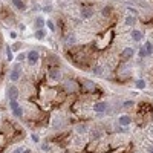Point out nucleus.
I'll use <instances>...</instances> for the list:
<instances>
[{
    "label": "nucleus",
    "mask_w": 153,
    "mask_h": 153,
    "mask_svg": "<svg viewBox=\"0 0 153 153\" xmlns=\"http://www.w3.org/2000/svg\"><path fill=\"white\" fill-rule=\"evenodd\" d=\"M112 38H113V32H112V31H107V32H106V37H103L101 43L98 44V48H106V43H104V42H112Z\"/></svg>",
    "instance_id": "obj_11"
},
{
    "label": "nucleus",
    "mask_w": 153,
    "mask_h": 153,
    "mask_svg": "<svg viewBox=\"0 0 153 153\" xmlns=\"http://www.w3.org/2000/svg\"><path fill=\"white\" fill-rule=\"evenodd\" d=\"M75 130H76V133L83 135V133H84V132H86V130H87V125L84 124V123H81V124H78V125H76V127H75Z\"/></svg>",
    "instance_id": "obj_20"
},
{
    "label": "nucleus",
    "mask_w": 153,
    "mask_h": 153,
    "mask_svg": "<svg viewBox=\"0 0 153 153\" xmlns=\"http://www.w3.org/2000/svg\"><path fill=\"white\" fill-rule=\"evenodd\" d=\"M6 97H8L9 101H17V98H19V89H17L15 86H8Z\"/></svg>",
    "instance_id": "obj_4"
},
{
    "label": "nucleus",
    "mask_w": 153,
    "mask_h": 153,
    "mask_svg": "<svg viewBox=\"0 0 153 153\" xmlns=\"http://www.w3.org/2000/svg\"><path fill=\"white\" fill-rule=\"evenodd\" d=\"M101 135H103V132H101L100 129H92V139H93V141L100 139V138H101Z\"/></svg>",
    "instance_id": "obj_18"
},
{
    "label": "nucleus",
    "mask_w": 153,
    "mask_h": 153,
    "mask_svg": "<svg viewBox=\"0 0 153 153\" xmlns=\"http://www.w3.org/2000/svg\"><path fill=\"white\" fill-rule=\"evenodd\" d=\"M6 58L8 61H12V58H14V55H12V48L6 46Z\"/></svg>",
    "instance_id": "obj_23"
},
{
    "label": "nucleus",
    "mask_w": 153,
    "mask_h": 153,
    "mask_svg": "<svg viewBox=\"0 0 153 153\" xmlns=\"http://www.w3.org/2000/svg\"><path fill=\"white\" fill-rule=\"evenodd\" d=\"M75 43H76V37L74 34L66 35V44H70V46H72V44H75Z\"/></svg>",
    "instance_id": "obj_19"
},
{
    "label": "nucleus",
    "mask_w": 153,
    "mask_h": 153,
    "mask_svg": "<svg viewBox=\"0 0 153 153\" xmlns=\"http://www.w3.org/2000/svg\"><path fill=\"white\" fill-rule=\"evenodd\" d=\"M136 21L138 20H136V17H135V15H127V17H125V20H124V23L127 26H133Z\"/></svg>",
    "instance_id": "obj_16"
},
{
    "label": "nucleus",
    "mask_w": 153,
    "mask_h": 153,
    "mask_svg": "<svg viewBox=\"0 0 153 153\" xmlns=\"http://www.w3.org/2000/svg\"><path fill=\"white\" fill-rule=\"evenodd\" d=\"M25 28H26V26H25L23 23H20V25H19V29H20V31H25Z\"/></svg>",
    "instance_id": "obj_37"
},
{
    "label": "nucleus",
    "mask_w": 153,
    "mask_h": 153,
    "mask_svg": "<svg viewBox=\"0 0 153 153\" xmlns=\"http://www.w3.org/2000/svg\"><path fill=\"white\" fill-rule=\"evenodd\" d=\"M23 150H25V148H21V147H19V148H15V150H14V152H12V153H23Z\"/></svg>",
    "instance_id": "obj_32"
},
{
    "label": "nucleus",
    "mask_w": 153,
    "mask_h": 153,
    "mask_svg": "<svg viewBox=\"0 0 153 153\" xmlns=\"http://www.w3.org/2000/svg\"><path fill=\"white\" fill-rule=\"evenodd\" d=\"M32 141L34 142H38V136H37V135H32Z\"/></svg>",
    "instance_id": "obj_35"
},
{
    "label": "nucleus",
    "mask_w": 153,
    "mask_h": 153,
    "mask_svg": "<svg viewBox=\"0 0 153 153\" xmlns=\"http://www.w3.org/2000/svg\"><path fill=\"white\" fill-rule=\"evenodd\" d=\"M42 148H43V150H49V146H48V144H43Z\"/></svg>",
    "instance_id": "obj_38"
},
{
    "label": "nucleus",
    "mask_w": 153,
    "mask_h": 153,
    "mask_svg": "<svg viewBox=\"0 0 153 153\" xmlns=\"http://www.w3.org/2000/svg\"><path fill=\"white\" fill-rule=\"evenodd\" d=\"M38 58H40V54L35 51V49H32V51H29L28 54H26V60H28V63L32 64V66L38 61Z\"/></svg>",
    "instance_id": "obj_5"
},
{
    "label": "nucleus",
    "mask_w": 153,
    "mask_h": 153,
    "mask_svg": "<svg viewBox=\"0 0 153 153\" xmlns=\"http://www.w3.org/2000/svg\"><path fill=\"white\" fill-rule=\"evenodd\" d=\"M130 35H132V40H133V42H141L142 37H144V34H142L139 29H133L132 32H130Z\"/></svg>",
    "instance_id": "obj_12"
},
{
    "label": "nucleus",
    "mask_w": 153,
    "mask_h": 153,
    "mask_svg": "<svg viewBox=\"0 0 153 153\" xmlns=\"http://www.w3.org/2000/svg\"><path fill=\"white\" fill-rule=\"evenodd\" d=\"M3 129H5V133L8 132V133H12V132H14V130H12V125L9 124V123H5V124H3Z\"/></svg>",
    "instance_id": "obj_25"
},
{
    "label": "nucleus",
    "mask_w": 153,
    "mask_h": 153,
    "mask_svg": "<svg viewBox=\"0 0 153 153\" xmlns=\"http://www.w3.org/2000/svg\"><path fill=\"white\" fill-rule=\"evenodd\" d=\"M23 153H32V152L31 150H23Z\"/></svg>",
    "instance_id": "obj_41"
},
{
    "label": "nucleus",
    "mask_w": 153,
    "mask_h": 153,
    "mask_svg": "<svg viewBox=\"0 0 153 153\" xmlns=\"http://www.w3.org/2000/svg\"><path fill=\"white\" fill-rule=\"evenodd\" d=\"M20 46H21V43H15V44H14V48H12V49H14V51H17V49H20Z\"/></svg>",
    "instance_id": "obj_34"
},
{
    "label": "nucleus",
    "mask_w": 153,
    "mask_h": 153,
    "mask_svg": "<svg viewBox=\"0 0 153 153\" xmlns=\"http://www.w3.org/2000/svg\"><path fill=\"white\" fill-rule=\"evenodd\" d=\"M9 106L12 109L14 116H17V118H21V116H23V109L19 106V103H17V101H9Z\"/></svg>",
    "instance_id": "obj_6"
},
{
    "label": "nucleus",
    "mask_w": 153,
    "mask_h": 153,
    "mask_svg": "<svg viewBox=\"0 0 153 153\" xmlns=\"http://www.w3.org/2000/svg\"><path fill=\"white\" fill-rule=\"evenodd\" d=\"M63 89H64L66 93H76L81 91V86L76 80H66L64 84H63Z\"/></svg>",
    "instance_id": "obj_1"
},
{
    "label": "nucleus",
    "mask_w": 153,
    "mask_h": 153,
    "mask_svg": "<svg viewBox=\"0 0 153 153\" xmlns=\"http://www.w3.org/2000/svg\"><path fill=\"white\" fill-rule=\"evenodd\" d=\"M144 48H146L147 57H148V55H152V54H153V43H152V42H147L146 44H144Z\"/></svg>",
    "instance_id": "obj_21"
},
{
    "label": "nucleus",
    "mask_w": 153,
    "mask_h": 153,
    "mask_svg": "<svg viewBox=\"0 0 153 153\" xmlns=\"http://www.w3.org/2000/svg\"><path fill=\"white\" fill-rule=\"evenodd\" d=\"M25 58H26V54H25V52H20V54H19V61H23Z\"/></svg>",
    "instance_id": "obj_31"
},
{
    "label": "nucleus",
    "mask_w": 153,
    "mask_h": 153,
    "mask_svg": "<svg viewBox=\"0 0 153 153\" xmlns=\"http://www.w3.org/2000/svg\"><path fill=\"white\" fill-rule=\"evenodd\" d=\"M43 11H44V12H51V11H52V8H51V6H44V8H43Z\"/></svg>",
    "instance_id": "obj_33"
},
{
    "label": "nucleus",
    "mask_w": 153,
    "mask_h": 153,
    "mask_svg": "<svg viewBox=\"0 0 153 153\" xmlns=\"http://www.w3.org/2000/svg\"><path fill=\"white\" fill-rule=\"evenodd\" d=\"M148 153H153V147H148Z\"/></svg>",
    "instance_id": "obj_40"
},
{
    "label": "nucleus",
    "mask_w": 153,
    "mask_h": 153,
    "mask_svg": "<svg viewBox=\"0 0 153 153\" xmlns=\"http://www.w3.org/2000/svg\"><path fill=\"white\" fill-rule=\"evenodd\" d=\"M46 26H48V28L51 29V31H54V32H55V25H54L52 20H48V21H46Z\"/></svg>",
    "instance_id": "obj_28"
},
{
    "label": "nucleus",
    "mask_w": 153,
    "mask_h": 153,
    "mask_svg": "<svg viewBox=\"0 0 153 153\" xmlns=\"http://www.w3.org/2000/svg\"><path fill=\"white\" fill-rule=\"evenodd\" d=\"M133 54H135L133 48H125L124 51L121 52V58H123V60H130V58L133 57Z\"/></svg>",
    "instance_id": "obj_10"
},
{
    "label": "nucleus",
    "mask_w": 153,
    "mask_h": 153,
    "mask_svg": "<svg viewBox=\"0 0 153 153\" xmlns=\"http://www.w3.org/2000/svg\"><path fill=\"white\" fill-rule=\"evenodd\" d=\"M80 14H81L83 19H91V17L93 15V9H92V6H89V5H83V6H81V9H80Z\"/></svg>",
    "instance_id": "obj_8"
},
{
    "label": "nucleus",
    "mask_w": 153,
    "mask_h": 153,
    "mask_svg": "<svg viewBox=\"0 0 153 153\" xmlns=\"http://www.w3.org/2000/svg\"><path fill=\"white\" fill-rule=\"evenodd\" d=\"M133 104H135V103H133L132 100H127V101H124V103H123V107H124V109H132Z\"/></svg>",
    "instance_id": "obj_24"
},
{
    "label": "nucleus",
    "mask_w": 153,
    "mask_h": 153,
    "mask_svg": "<svg viewBox=\"0 0 153 153\" xmlns=\"http://www.w3.org/2000/svg\"><path fill=\"white\" fill-rule=\"evenodd\" d=\"M127 72H130V66H125V64H123L118 69V75L119 76H123V78H127Z\"/></svg>",
    "instance_id": "obj_15"
},
{
    "label": "nucleus",
    "mask_w": 153,
    "mask_h": 153,
    "mask_svg": "<svg viewBox=\"0 0 153 153\" xmlns=\"http://www.w3.org/2000/svg\"><path fill=\"white\" fill-rule=\"evenodd\" d=\"M9 35H11V38H15V37H17V34H15V32H11Z\"/></svg>",
    "instance_id": "obj_39"
},
{
    "label": "nucleus",
    "mask_w": 153,
    "mask_h": 153,
    "mask_svg": "<svg viewBox=\"0 0 153 153\" xmlns=\"http://www.w3.org/2000/svg\"><path fill=\"white\" fill-rule=\"evenodd\" d=\"M3 139H5V136H3V135H0V147L3 146Z\"/></svg>",
    "instance_id": "obj_36"
},
{
    "label": "nucleus",
    "mask_w": 153,
    "mask_h": 153,
    "mask_svg": "<svg viewBox=\"0 0 153 153\" xmlns=\"http://www.w3.org/2000/svg\"><path fill=\"white\" fill-rule=\"evenodd\" d=\"M136 87L138 89H144L146 87V81H144V80H136Z\"/></svg>",
    "instance_id": "obj_27"
},
{
    "label": "nucleus",
    "mask_w": 153,
    "mask_h": 153,
    "mask_svg": "<svg viewBox=\"0 0 153 153\" xmlns=\"http://www.w3.org/2000/svg\"><path fill=\"white\" fill-rule=\"evenodd\" d=\"M49 78L51 80H61V70L58 69V67H52L51 70H49Z\"/></svg>",
    "instance_id": "obj_9"
},
{
    "label": "nucleus",
    "mask_w": 153,
    "mask_h": 153,
    "mask_svg": "<svg viewBox=\"0 0 153 153\" xmlns=\"http://www.w3.org/2000/svg\"><path fill=\"white\" fill-rule=\"evenodd\" d=\"M46 37V31L44 29H37V32H35V38L37 40H43Z\"/></svg>",
    "instance_id": "obj_22"
},
{
    "label": "nucleus",
    "mask_w": 153,
    "mask_h": 153,
    "mask_svg": "<svg viewBox=\"0 0 153 153\" xmlns=\"http://www.w3.org/2000/svg\"><path fill=\"white\" fill-rule=\"evenodd\" d=\"M80 86H81L83 92H93V91H97V84L93 83L92 80H83V81L80 83Z\"/></svg>",
    "instance_id": "obj_3"
},
{
    "label": "nucleus",
    "mask_w": 153,
    "mask_h": 153,
    "mask_svg": "<svg viewBox=\"0 0 153 153\" xmlns=\"http://www.w3.org/2000/svg\"><path fill=\"white\" fill-rule=\"evenodd\" d=\"M92 109H93V112H97V113H104V112L109 109V104H107L106 101H100V103H95Z\"/></svg>",
    "instance_id": "obj_7"
},
{
    "label": "nucleus",
    "mask_w": 153,
    "mask_h": 153,
    "mask_svg": "<svg viewBox=\"0 0 153 153\" xmlns=\"http://www.w3.org/2000/svg\"><path fill=\"white\" fill-rule=\"evenodd\" d=\"M44 25H46V21H44L42 17H37V19H35V28L37 29H43Z\"/></svg>",
    "instance_id": "obj_17"
},
{
    "label": "nucleus",
    "mask_w": 153,
    "mask_h": 153,
    "mask_svg": "<svg viewBox=\"0 0 153 153\" xmlns=\"http://www.w3.org/2000/svg\"><path fill=\"white\" fill-rule=\"evenodd\" d=\"M110 12H112V8H110V6H106L104 9H103V15H104V17H109Z\"/></svg>",
    "instance_id": "obj_26"
},
{
    "label": "nucleus",
    "mask_w": 153,
    "mask_h": 153,
    "mask_svg": "<svg viewBox=\"0 0 153 153\" xmlns=\"http://www.w3.org/2000/svg\"><path fill=\"white\" fill-rule=\"evenodd\" d=\"M139 57H141V58H146L147 57V52H146V48H144V46L139 48Z\"/></svg>",
    "instance_id": "obj_29"
},
{
    "label": "nucleus",
    "mask_w": 153,
    "mask_h": 153,
    "mask_svg": "<svg viewBox=\"0 0 153 153\" xmlns=\"http://www.w3.org/2000/svg\"><path fill=\"white\" fill-rule=\"evenodd\" d=\"M21 72H23V67H21L20 63H17V64L12 67V70H11V81H19L20 80V76H21Z\"/></svg>",
    "instance_id": "obj_2"
},
{
    "label": "nucleus",
    "mask_w": 153,
    "mask_h": 153,
    "mask_svg": "<svg viewBox=\"0 0 153 153\" xmlns=\"http://www.w3.org/2000/svg\"><path fill=\"white\" fill-rule=\"evenodd\" d=\"M119 125H123V127H125V125H129L130 123H132V118H130L129 115H121L119 119H118Z\"/></svg>",
    "instance_id": "obj_13"
},
{
    "label": "nucleus",
    "mask_w": 153,
    "mask_h": 153,
    "mask_svg": "<svg viewBox=\"0 0 153 153\" xmlns=\"http://www.w3.org/2000/svg\"><path fill=\"white\" fill-rule=\"evenodd\" d=\"M12 5H14L15 9H19V11H26V5H25L23 0H12Z\"/></svg>",
    "instance_id": "obj_14"
},
{
    "label": "nucleus",
    "mask_w": 153,
    "mask_h": 153,
    "mask_svg": "<svg viewBox=\"0 0 153 153\" xmlns=\"http://www.w3.org/2000/svg\"><path fill=\"white\" fill-rule=\"evenodd\" d=\"M115 132H119V133H127L129 130H127V129H124L123 125H118V127L115 129Z\"/></svg>",
    "instance_id": "obj_30"
}]
</instances>
